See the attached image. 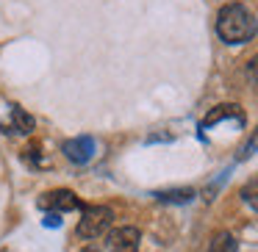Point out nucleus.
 <instances>
[{"mask_svg":"<svg viewBox=\"0 0 258 252\" xmlns=\"http://www.w3.org/2000/svg\"><path fill=\"white\" fill-rule=\"evenodd\" d=\"M64 155L70 158L73 163H89L97 152V141L92 136H78V139H67L61 144Z\"/></svg>","mask_w":258,"mask_h":252,"instance_id":"nucleus-5","label":"nucleus"},{"mask_svg":"<svg viewBox=\"0 0 258 252\" xmlns=\"http://www.w3.org/2000/svg\"><path fill=\"white\" fill-rule=\"evenodd\" d=\"M222 119H233L236 125H244V111H241L236 103H225V106H217V108H211V111L206 114V119L200 122V128L206 130V128H211V125L222 122Z\"/></svg>","mask_w":258,"mask_h":252,"instance_id":"nucleus-7","label":"nucleus"},{"mask_svg":"<svg viewBox=\"0 0 258 252\" xmlns=\"http://www.w3.org/2000/svg\"><path fill=\"white\" fill-rule=\"evenodd\" d=\"M114 222V211L106 205H89L84 208V216H81L78 222V235L81 238H100V235L108 233V227H111Z\"/></svg>","mask_w":258,"mask_h":252,"instance_id":"nucleus-2","label":"nucleus"},{"mask_svg":"<svg viewBox=\"0 0 258 252\" xmlns=\"http://www.w3.org/2000/svg\"><path fill=\"white\" fill-rule=\"evenodd\" d=\"M39 208L58 216V213H67V211L81 208V200H78V194L70 191V189H53V191H47V194L39 197Z\"/></svg>","mask_w":258,"mask_h":252,"instance_id":"nucleus-3","label":"nucleus"},{"mask_svg":"<svg viewBox=\"0 0 258 252\" xmlns=\"http://www.w3.org/2000/svg\"><path fill=\"white\" fill-rule=\"evenodd\" d=\"M255 150H258V128H255V133L250 136V141H247V144L241 147V152H239V161H244V158H250Z\"/></svg>","mask_w":258,"mask_h":252,"instance_id":"nucleus-11","label":"nucleus"},{"mask_svg":"<svg viewBox=\"0 0 258 252\" xmlns=\"http://www.w3.org/2000/svg\"><path fill=\"white\" fill-rule=\"evenodd\" d=\"M0 130L6 136H28L31 130H34V117H31L25 108L20 106H12V111H9V117L0 122Z\"/></svg>","mask_w":258,"mask_h":252,"instance_id":"nucleus-6","label":"nucleus"},{"mask_svg":"<svg viewBox=\"0 0 258 252\" xmlns=\"http://www.w3.org/2000/svg\"><path fill=\"white\" fill-rule=\"evenodd\" d=\"M158 202H175V205H183V202L195 200V189H169V191H156Z\"/></svg>","mask_w":258,"mask_h":252,"instance_id":"nucleus-8","label":"nucleus"},{"mask_svg":"<svg viewBox=\"0 0 258 252\" xmlns=\"http://www.w3.org/2000/svg\"><path fill=\"white\" fill-rule=\"evenodd\" d=\"M247 78H250L252 83L258 86V56L250 58V64H247Z\"/></svg>","mask_w":258,"mask_h":252,"instance_id":"nucleus-12","label":"nucleus"},{"mask_svg":"<svg viewBox=\"0 0 258 252\" xmlns=\"http://www.w3.org/2000/svg\"><path fill=\"white\" fill-rule=\"evenodd\" d=\"M241 197H244L247 205H252V208L258 211V178H255V180H250V183H247L244 189H241Z\"/></svg>","mask_w":258,"mask_h":252,"instance_id":"nucleus-10","label":"nucleus"},{"mask_svg":"<svg viewBox=\"0 0 258 252\" xmlns=\"http://www.w3.org/2000/svg\"><path fill=\"white\" fill-rule=\"evenodd\" d=\"M45 222H47V227H58V216H56V213H50Z\"/></svg>","mask_w":258,"mask_h":252,"instance_id":"nucleus-13","label":"nucleus"},{"mask_svg":"<svg viewBox=\"0 0 258 252\" xmlns=\"http://www.w3.org/2000/svg\"><path fill=\"white\" fill-rule=\"evenodd\" d=\"M84 252H100V249H95V246H86V249Z\"/></svg>","mask_w":258,"mask_h":252,"instance_id":"nucleus-14","label":"nucleus"},{"mask_svg":"<svg viewBox=\"0 0 258 252\" xmlns=\"http://www.w3.org/2000/svg\"><path fill=\"white\" fill-rule=\"evenodd\" d=\"M217 34L228 45H244L255 36V17L241 3H228L217 14Z\"/></svg>","mask_w":258,"mask_h":252,"instance_id":"nucleus-1","label":"nucleus"},{"mask_svg":"<svg viewBox=\"0 0 258 252\" xmlns=\"http://www.w3.org/2000/svg\"><path fill=\"white\" fill-rule=\"evenodd\" d=\"M139 241H142V233L136 227H131V224L114 227L106 233L108 252H139Z\"/></svg>","mask_w":258,"mask_h":252,"instance_id":"nucleus-4","label":"nucleus"},{"mask_svg":"<svg viewBox=\"0 0 258 252\" xmlns=\"http://www.w3.org/2000/svg\"><path fill=\"white\" fill-rule=\"evenodd\" d=\"M208 252H239V244H236V238L230 233H217L211 238V244H208Z\"/></svg>","mask_w":258,"mask_h":252,"instance_id":"nucleus-9","label":"nucleus"}]
</instances>
